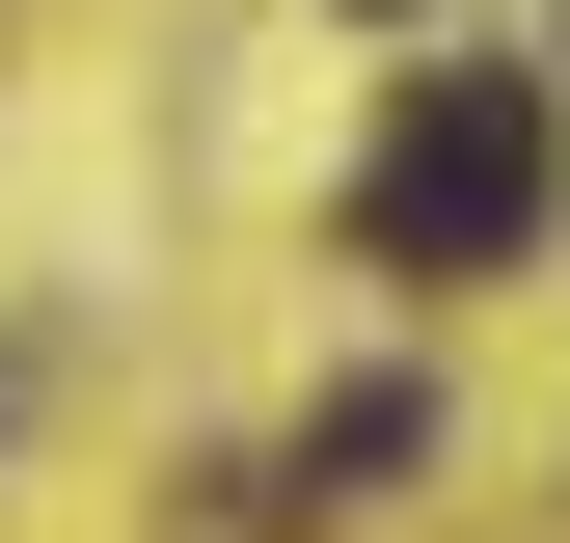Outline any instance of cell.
I'll use <instances>...</instances> for the list:
<instances>
[{
  "instance_id": "obj_1",
  "label": "cell",
  "mask_w": 570,
  "mask_h": 543,
  "mask_svg": "<svg viewBox=\"0 0 570 543\" xmlns=\"http://www.w3.org/2000/svg\"><path fill=\"white\" fill-rule=\"evenodd\" d=\"M543 190H570V109L517 55H435V82L381 109V164H353V272H517Z\"/></svg>"
},
{
  "instance_id": "obj_2",
  "label": "cell",
  "mask_w": 570,
  "mask_h": 543,
  "mask_svg": "<svg viewBox=\"0 0 570 543\" xmlns=\"http://www.w3.org/2000/svg\"><path fill=\"white\" fill-rule=\"evenodd\" d=\"M381 462H435V381H353L326 435H299V490H381Z\"/></svg>"
}]
</instances>
